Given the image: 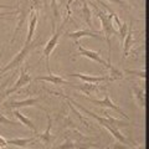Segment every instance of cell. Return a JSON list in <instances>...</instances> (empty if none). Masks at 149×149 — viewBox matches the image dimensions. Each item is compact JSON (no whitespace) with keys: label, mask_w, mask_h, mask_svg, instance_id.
<instances>
[{"label":"cell","mask_w":149,"mask_h":149,"mask_svg":"<svg viewBox=\"0 0 149 149\" xmlns=\"http://www.w3.org/2000/svg\"><path fill=\"white\" fill-rule=\"evenodd\" d=\"M103 6L107 9L108 14L104 13V11H102V10H100V9L97 8L96 5H95V9H96L97 16H98L100 21H101V25H102L101 32H102V34H104V40H106L107 45H108V60H107V61L111 62V58H112V56H111V54H112L111 37L114 36V35H118V32H117V30H116L114 26H113V15H114L116 13L112 10V9H111L108 5H107V4H104Z\"/></svg>","instance_id":"1"},{"label":"cell","mask_w":149,"mask_h":149,"mask_svg":"<svg viewBox=\"0 0 149 149\" xmlns=\"http://www.w3.org/2000/svg\"><path fill=\"white\" fill-rule=\"evenodd\" d=\"M40 40H32L30 44H25L24 47H22L19 52L14 56V58L11 60L10 62H9L5 67H3L1 70H0V73H4V72H8V71H13V70H16L17 67H20L22 63H24L25 58L29 56V54L31 52L32 50L37 49L40 46Z\"/></svg>","instance_id":"2"},{"label":"cell","mask_w":149,"mask_h":149,"mask_svg":"<svg viewBox=\"0 0 149 149\" xmlns=\"http://www.w3.org/2000/svg\"><path fill=\"white\" fill-rule=\"evenodd\" d=\"M70 102H71V103L72 104H76L77 107H78V108H80L81 111H83V112H85V113L86 114H88V116H90V117H92V118H95L96 120H97V122H98L101 125H102V127H104L107 130H108V132L112 134V136H113L116 139H117V141L119 142V143H123V144H127V146H128V142H127V139H125V137L123 136V134L122 133H120L119 132V129L118 128H116V127H113V125H111V123L108 122V119H107L106 117H101V116H98V114H96V113H93V112H91V111H88V109H86L85 108V107H83V106H81L80 103H77V102H73L72 100H70V98H67Z\"/></svg>","instance_id":"3"},{"label":"cell","mask_w":149,"mask_h":149,"mask_svg":"<svg viewBox=\"0 0 149 149\" xmlns=\"http://www.w3.org/2000/svg\"><path fill=\"white\" fill-rule=\"evenodd\" d=\"M66 21H67V19L62 22L61 25H60L57 31L54 32L52 36H51V39L45 44L44 56H45V60H46V70H47L49 73H52V72H51V67H50V56H51L52 51L55 50V47L58 44V40H60V37H61V35H62V30H63V26H65V24H66Z\"/></svg>","instance_id":"4"},{"label":"cell","mask_w":149,"mask_h":149,"mask_svg":"<svg viewBox=\"0 0 149 149\" xmlns=\"http://www.w3.org/2000/svg\"><path fill=\"white\" fill-rule=\"evenodd\" d=\"M87 100L90 101V102H92L93 104H97V106H100V107H103V108H111V109H113L114 112H117L118 114H120L125 119H129L128 116L124 113V111L111 100V97H109V95H108V92H107V91L104 92V98L103 100H93V98H87Z\"/></svg>","instance_id":"5"},{"label":"cell","mask_w":149,"mask_h":149,"mask_svg":"<svg viewBox=\"0 0 149 149\" xmlns=\"http://www.w3.org/2000/svg\"><path fill=\"white\" fill-rule=\"evenodd\" d=\"M31 82V76L29 73H27V71L25 68H21V71H20V74H19V78H17V81L15 82V85H14L11 88H9V90L4 93V95H10V93H14V92H17L20 88L22 87H25L26 85H29V83Z\"/></svg>","instance_id":"6"},{"label":"cell","mask_w":149,"mask_h":149,"mask_svg":"<svg viewBox=\"0 0 149 149\" xmlns=\"http://www.w3.org/2000/svg\"><path fill=\"white\" fill-rule=\"evenodd\" d=\"M68 76L72 77H77L85 83H93V85H98L101 82H106V81H112L109 76H91V74H83V73H78V72H72Z\"/></svg>","instance_id":"7"},{"label":"cell","mask_w":149,"mask_h":149,"mask_svg":"<svg viewBox=\"0 0 149 149\" xmlns=\"http://www.w3.org/2000/svg\"><path fill=\"white\" fill-rule=\"evenodd\" d=\"M102 32L101 31H92V30H77V31H73V32H67L66 36L70 37V39H73L74 41H77L81 39V37H93V39H98L102 40V36H101Z\"/></svg>","instance_id":"8"},{"label":"cell","mask_w":149,"mask_h":149,"mask_svg":"<svg viewBox=\"0 0 149 149\" xmlns=\"http://www.w3.org/2000/svg\"><path fill=\"white\" fill-rule=\"evenodd\" d=\"M77 45H78V52H80V55H81V56H85V57L90 58V60H92V61H95V62L100 63V65H102V66H104V67H106L107 61H106L104 58H102V57H101L100 51L87 50V49L83 47V46H81L78 42H77Z\"/></svg>","instance_id":"9"},{"label":"cell","mask_w":149,"mask_h":149,"mask_svg":"<svg viewBox=\"0 0 149 149\" xmlns=\"http://www.w3.org/2000/svg\"><path fill=\"white\" fill-rule=\"evenodd\" d=\"M39 103V98H26L24 101H11V102H6L4 104V108L8 109H19L22 107H32V106H37Z\"/></svg>","instance_id":"10"},{"label":"cell","mask_w":149,"mask_h":149,"mask_svg":"<svg viewBox=\"0 0 149 149\" xmlns=\"http://www.w3.org/2000/svg\"><path fill=\"white\" fill-rule=\"evenodd\" d=\"M46 118H47V128L44 133L41 134H37V138H39V141L44 144V146H50L51 143L55 141V137L51 134V127H52V118H51V116L46 112Z\"/></svg>","instance_id":"11"},{"label":"cell","mask_w":149,"mask_h":149,"mask_svg":"<svg viewBox=\"0 0 149 149\" xmlns=\"http://www.w3.org/2000/svg\"><path fill=\"white\" fill-rule=\"evenodd\" d=\"M37 20H39V13H37V10H34V9H31V10H30L29 29H27V36H26L25 44H30L31 41L34 40L35 31H36V25H37Z\"/></svg>","instance_id":"12"},{"label":"cell","mask_w":149,"mask_h":149,"mask_svg":"<svg viewBox=\"0 0 149 149\" xmlns=\"http://www.w3.org/2000/svg\"><path fill=\"white\" fill-rule=\"evenodd\" d=\"M133 46V20H130V24L128 26L127 35L123 40V60L128 57V54Z\"/></svg>","instance_id":"13"},{"label":"cell","mask_w":149,"mask_h":149,"mask_svg":"<svg viewBox=\"0 0 149 149\" xmlns=\"http://www.w3.org/2000/svg\"><path fill=\"white\" fill-rule=\"evenodd\" d=\"M35 80L36 81L50 82V83H52V85H58V86H61V85H70V86H72V82H68V81L65 80L63 77L58 76V74H54V73H49L47 76H37Z\"/></svg>","instance_id":"14"},{"label":"cell","mask_w":149,"mask_h":149,"mask_svg":"<svg viewBox=\"0 0 149 149\" xmlns=\"http://www.w3.org/2000/svg\"><path fill=\"white\" fill-rule=\"evenodd\" d=\"M72 86L83 92L86 96H93V93L98 92V85H93V83H78L76 86L74 83H72Z\"/></svg>","instance_id":"15"},{"label":"cell","mask_w":149,"mask_h":149,"mask_svg":"<svg viewBox=\"0 0 149 149\" xmlns=\"http://www.w3.org/2000/svg\"><path fill=\"white\" fill-rule=\"evenodd\" d=\"M13 114H14V117H15V118H17V120H19V122H20L22 125H26L27 128H30L31 130H34L35 133H37V129H36V127H35V124L32 123V120H31L30 118L25 117V116L22 114L19 109H15V111H14V112H13Z\"/></svg>","instance_id":"16"},{"label":"cell","mask_w":149,"mask_h":149,"mask_svg":"<svg viewBox=\"0 0 149 149\" xmlns=\"http://www.w3.org/2000/svg\"><path fill=\"white\" fill-rule=\"evenodd\" d=\"M106 68L109 71L108 73V76L111 77V80L112 81H117V80H123L124 78V73L123 71H120V70L118 67H116L112 65V62L109 61H107V65H106Z\"/></svg>","instance_id":"17"},{"label":"cell","mask_w":149,"mask_h":149,"mask_svg":"<svg viewBox=\"0 0 149 149\" xmlns=\"http://www.w3.org/2000/svg\"><path fill=\"white\" fill-rule=\"evenodd\" d=\"M133 95H134V98H136L138 106L141 107L142 109L146 108V91L139 86H134L133 87Z\"/></svg>","instance_id":"18"},{"label":"cell","mask_w":149,"mask_h":149,"mask_svg":"<svg viewBox=\"0 0 149 149\" xmlns=\"http://www.w3.org/2000/svg\"><path fill=\"white\" fill-rule=\"evenodd\" d=\"M37 139V134L35 137L31 138H15V139H8V144H11L14 147H20V148H25L27 144H30L32 142H35Z\"/></svg>","instance_id":"19"},{"label":"cell","mask_w":149,"mask_h":149,"mask_svg":"<svg viewBox=\"0 0 149 149\" xmlns=\"http://www.w3.org/2000/svg\"><path fill=\"white\" fill-rule=\"evenodd\" d=\"M82 13H83V20H85V22L87 24L88 29H92L93 25H92V11L90 9V4H88L87 1H82Z\"/></svg>","instance_id":"20"},{"label":"cell","mask_w":149,"mask_h":149,"mask_svg":"<svg viewBox=\"0 0 149 149\" xmlns=\"http://www.w3.org/2000/svg\"><path fill=\"white\" fill-rule=\"evenodd\" d=\"M51 11H52V34L55 32V20L60 16V11H58V4L57 0H51Z\"/></svg>","instance_id":"21"},{"label":"cell","mask_w":149,"mask_h":149,"mask_svg":"<svg viewBox=\"0 0 149 149\" xmlns=\"http://www.w3.org/2000/svg\"><path fill=\"white\" fill-rule=\"evenodd\" d=\"M74 144H76V142H73L72 139L67 136L66 139H65V142L56 147V149H74Z\"/></svg>","instance_id":"22"},{"label":"cell","mask_w":149,"mask_h":149,"mask_svg":"<svg viewBox=\"0 0 149 149\" xmlns=\"http://www.w3.org/2000/svg\"><path fill=\"white\" fill-rule=\"evenodd\" d=\"M127 30H128V25L125 24V22H120V24L118 25V36H119V39L120 41H122V44H123V40H124V37L125 35H127Z\"/></svg>","instance_id":"23"},{"label":"cell","mask_w":149,"mask_h":149,"mask_svg":"<svg viewBox=\"0 0 149 149\" xmlns=\"http://www.w3.org/2000/svg\"><path fill=\"white\" fill-rule=\"evenodd\" d=\"M123 73H127V74H133V76H138L141 77L142 80H146L147 74H146V71H142V70H124Z\"/></svg>","instance_id":"24"},{"label":"cell","mask_w":149,"mask_h":149,"mask_svg":"<svg viewBox=\"0 0 149 149\" xmlns=\"http://www.w3.org/2000/svg\"><path fill=\"white\" fill-rule=\"evenodd\" d=\"M98 148V144H93V143H80L76 142L74 144V149H90V148Z\"/></svg>","instance_id":"25"},{"label":"cell","mask_w":149,"mask_h":149,"mask_svg":"<svg viewBox=\"0 0 149 149\" xmlns=\"http://www.w3.org/2000/svg\"><path fill=\"white\" fill-rule=\"evenodd\" d=\"M108 1L113 3V4H117V5H119L120 8L125 9V10H129V9H132V5H130L127 0H108Z\"/></svg>","instance_id":"26"},{"label":"cell","mask_w":149,"mask_h":149,"mask_svg":"<svg viewBox=\"0 0 149 149\" xmlns=\"http://www.w3.org/2000/svg\"><path fill=\"white\" fill-rule=\"evenodd\" d=\"M0 124H3V125H15L16 122H14V120L9 119L8 117H5L4 114L0 113Z\"/></svg>","instance_id":"27"},{"label":"cell","mask_w":149,"mask_h":149,"mask_svg":"<svg viewBox=\"0 0 149 149\" xmlns=\"http://www.w3.org/2000/svg\"><path fill=\"white\" fill-rule=\"evenodd\" d=\"M113 149H128V147H127V144H123V143H116L114 144V147H113Z\"/></svg>","instance_id":"28"},{"label":"cell","mask_w":149,"mask_h":149,"mask_svg":"<svg viewBox=\"0 0 149 149\" xmlns=\"http://www.w3.org/2000/svg\"><path fill=\"white\" fill-rule=\"evenodd\" d=\"M0 9H11V10L15 11L16 5H4V4H0Z\"/></svg>","instance_id":"29"},{"label":"cell","mask_w":149,"mask_h":149,"mask_svg":"<svg viewBox=\"0 0 149 149\" xmlns=\"http://www.w3.org/2000/svg\"><path fill=\"white\" fill-rule=\"evenodd\" d=\"M6 146H8V141L0 136V148H5Z\"/></svg>","instance_id":"30"},{"label":"cell","mask_w":149,"mask_h":149,"mask_svg":"<svg viewBox=\"0 0 149 149\" xmlns=\"http://www.w3.org/2000/svg\"><path fill=\"white\" fill-rule=\"evenodd\" d=\"M95 1H97V3H98V4H101V5H104V3H103V1H102V0H95Z\"/></svg>","instance_id":"31"},{"label":"cell","mask_w":149,"mask_h":149,"mask_svg":"<svg viewBox=\"0 0 149 149\" xmlns=\"http://www.w3.org/2000/svg\"><path fill=\"white\" fill-rule=\"evenodd\" d=\"M136 149H146V148H144V147H143V146H139V147H137V148H136Z\"/></svg>","instance_id":"32"},{"label":"cell","mask_w":149,"mask_h":149,"mask_svg":"<svg viewBox=\"0 0 149 149\" xmlns=\"http://www.w3.org/2000/svg\"><path fill=\"white\" fill-rule=\"evenodd\" d=\"M1 55H3V51H1V52H0V60H1Z\"/></svg>","instance_id":"33"}]
</instances>
